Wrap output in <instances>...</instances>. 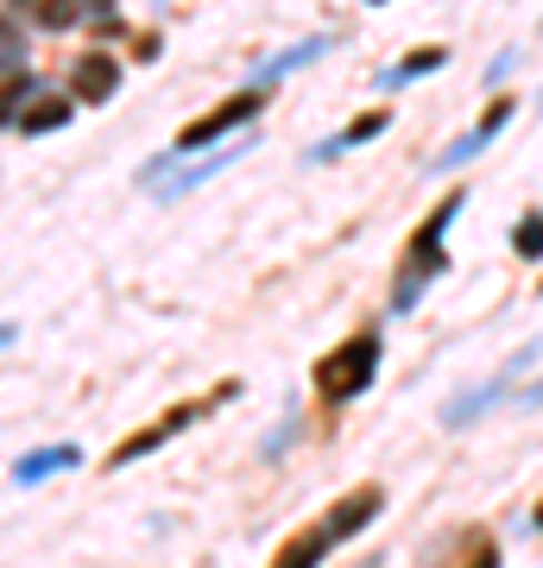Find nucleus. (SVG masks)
<instances>
[{"label": "nucleus", "instance_id": "1a4fd4ad", "mask_svg": "<svg viewBox=\"0 0 543 568\" xmlns=\"http://www.w3.org/2000/svg\"><path fill=\"white\" fill-rule=\"evenodd\" d=\"M443 63H449V51H436V44H430V51H411L404 63L385 70V89H404L411 77H430V70H443Z\"/></svg>", "mask_w": 543, "mask_h": 568}, {"label": "nucleus", "instance_id": "a211bd4d", "mask_svg": "<svg viewBox=\"0 0 543 568\" xmlns=\"http://www.w3.org/2000/svg\"><path fill=\"white\" fill-rule=\"evenodd\" d=\"M531 530H543V499H537V511H531Z\"/></svg>", "mask_w": 543, "mask_h": 568}, {"label": "nucleus", "instance_id": "6ab92c4d", "mask_svg": "<svg viewBox=\"0 0 543 568\" xmlns=\"http://www.w3.org/2000/svg\"><path fill=\"white\" fill-rule=\"evenodd\" d=\"M89 7H114V0H89Z\"/></svg>", "mask_w": 543, "mask_h": 568}, {"label": "nucleus", "instance_id": "f8f14e48", "mask_svg": "<svg viewBox=\"0 0 543 568\" xmlns=\"http://www.w3.org/2000/svg\"><path fill=\"white\" fill-rule=\"evenodd\" d=\"M26 7H32V13H39V26H51V32L77 20V0H26Z\"/></svg>", "mask_w": 543, "mask_h": 568}, {"label": "nucleus", "instance_id": "6e6552de", "mask_svg": "<svg viewBox=\"0 0 543 568\" xmlns=\"http://www.w3.org/2000/svg\"><path fill=\"white\" fill-rule=\"evenodd\" d=\"M114 82H121V63L101 58V51H89V58L77 63V95H82V102H108V95H114Z\"/></svg>", "mask_w": 543, "mask_h": 568}, {"label": "nucleus", "instance_id": "ddd939ff", "mask_svg": "<svg viewBox=\"0 0 543 568\" xmlns=\"http://www.w3.org/2000/svg\"><path fill=\"white\" fill-rule=\"evenodd\" d=\"M70 462H77V455H70V448H58V455H32L20 474H26V480H39V474H51V467H70Z\"/></svg>", "mask_w": 543, "mask_h": 568}, {"label": "nucleus", "instance_id": "f257e3e1", "mask_svg": "<svg viewBox=\"0 0 543 568\" xmlns=\"http://www.w3.org/2000/svg\"><path fill=\"white\" fill-rule=\"evenodd\" d=\"M373 373H380V335L361 328V335H348L342 347H329L316 366H310V386L329 398V405H348V398H361L373 386Z\"/></svg>", "mask_w": 543, "mask_h": 568}, {"label": "nucleus", "instance_id": "f3484780", "mask_svg": "<svg viewBox=\"0 0 543 568\" xmlns=\"http://www.w3.org/2000/svg\"><path fill=\"white\" fill-rule=\"evenodd\" d=\"M524 405H543V379H537V386H531V392H524Z\"/></svg>", "mask_w": 543, "mask_h": 568}, {"label": "nucleus", "instance_id": "0eeeda50", "mask_svg": "<svg viewBox=\"0 0 543 568\" xmlns=\"http://www.w3.org/2000/svg\"><path fill=\"white\" fill-rule=\"evenodd\" d=\"M329 549H335V537H329V525H303V530H291V537H284V549L279 556H272V568H322V556H329Z\"/></svg>", "mask_w": 543, "mask_h": 568}, {"label": "nucleus", "instance_id": "9d476101", "mask_svg": "<svg viewBox=\"0 0 543 568\" xmlns=\"http://www.w3.org/2000/svg\"><path fill=\"white\" fill-rule=\"evenodd\" d=\"M63 121H70V102H63V95H39V102L20 114L26 133H51V126H63Z\"/></svg>", "mask_w": 543, "mask_h": 568}, {"label": "nucleus", "instance_id": "4468645a", "mask_svg": "<svg viewBox=\"0 0 543 568\" xmlns=\"http://www.w3.org/2000/svg\"><path fill=\"white\" fill-rule=\"evenodd\" d=\"M380 126H385V114H380V108H373V114H361V121H354V126H348V133H342V145H361V140H373Z\"/></svg>", "mask_w": 543, "mask_h": 568}, {"label": "nucleus", "instance_id": "7ed1b4c3", "mask_svg": "<svg viewBox=\"0 0 543 568\" xmlns=\"http://www.w3.org/2000/svg\"><path fill=\"white\" fill-rule=\"evenodd\" d=\"M202 410H209V398H197V405H178V410H164L159 424H145L140 436H127V443L114 448V455H108V467H127V462H140V455H152V448L171 443V436H178L183 424H197Z\"/></svg>", "mask_w": 543, "mask_h": 568}, {"label": "nucleus", "instance_id": "39448f33", "mask_svg": "<svg viewBox=\"0 0 543 568\" xmlns=\"http://www.w3.org/2000/svg\"><path fill=\"white\" fill-rule=\"evenodd\" d=\"M380 511H385V493H380V487H361V493H342L335 506L322 511V525H329V537L342 544V537H361V530L373 525Z\"/></svg>", "mask_w": 543, "mask_h": 568}, {"label": "nucleus", "instance_id": "20e7f679", "mask_svg": "<svg viewBox=\"0 0 543 568\" xmlns=\"http://www.w3.org/2000/svg\"><path fill=\"white\" fill-rule=\"evenodd\" d=\"M512 114H519V102H512V95H493V102H486V114L474 121V133H467V140H455V145L443 152V171H455V164H467L474 152H486V145H493L505 126H512Z\"/></svg>", "mask_w": 543, "mask_h": 568}, {"label": "nucleus", "instance_id": "9b49d317", "mask_svg": "<svg viewBox=\"0 0 543 568\" xmlns=\"http://www.w3.org/2000/svg\"><path fill=\"white\" fill-rule=\"evenodd\" d=\"M512 253L519 260H543V209H524L519 227H512Z\"/></svg>", "mask_w": 543, "mask_h": 568}, {"label": "nucleus", "instance_id": "f03ea898", "mask_svg": "<svg viewBox=\"0 0 543 568\" xmlns=\"http://www.w3.org/2000/svg\"><path fill=\"white\" fill-rule=\"evenodd\" d=\"M462 203H467V190H449L443 203L430 209V222L418 227V241H411V253H404V278H399V297H392V310H411L423 297V284L443 272V234H449V222L462 215Z\"/></svg>", "mask_w": 543, "mask_h": 568}, {"label": "nucleus", "instance_id": "2eb2a0df", "mask_svg": "<svg viewBox=\"0 0 543 568\" xmlns=\"http://www.w3.org/2000/svg\"><path fill=\"white\" fill-rule=\"evenodd\" d=\"M462 568H500V544H486L481 530H474V556H467Z\"/></svg>", "mask_w": 543, "mask_h": 568}, {"label": "nucleus", "instance_id": "aec40b11", "mask_svg": "<svg viewBox=\"0 0 543 568\" xmlns=\"http://www.w3.org/2000/svg\"><path fill=\"white\" fill-rule=\"evenodd\" d=\"M373 7H380V0H373Z\"/></svg>", "mask_w": 543, "mask_h": 568}, {"label": "nucleus", "instance_id": "423d86ee", "mask_svg": "<svg viewBox=\"0 0 543 568\" xmlns=\"http://www.w3.org/2000/svg\"><path fill=\"white\" fill-rule=\"evenodd\" d=\"M260 114V89H247V95H234V102H222L215 114H202V121L183 126V145H209V140H222L228 126H241Z\"/></svg>", "mask_w": 543, "mask_h": 568}, {"label": "nucleus", "instance_id": "dca6fc26", "mask_svg": "<svg viewBox=\"0 0 543 568\" xmlns=\"http://www.w3.org/2000/svg\"><path fill=\"white\" fill-rule=\"evenodd\" d=\"M20 95H26V77H7V82H0V121L20 108Z\"/></svg>", "mask_w": 543, "mask_h": 568}]
</instances>
